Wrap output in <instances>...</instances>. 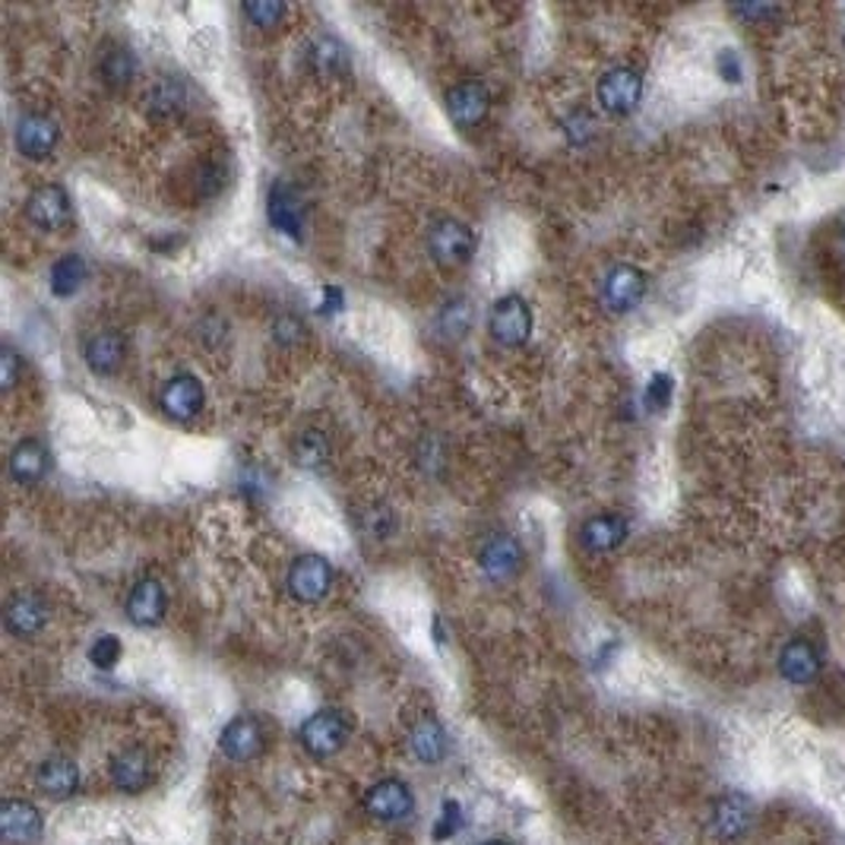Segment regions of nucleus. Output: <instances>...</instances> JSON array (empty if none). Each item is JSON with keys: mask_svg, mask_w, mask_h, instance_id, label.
Here are the masks:
<instances>
[{"mask_svg": "<svg viewBox=\"0 0 845 845\" xmlns=\"http://www.w3.org/2000/svg\"><path fill=\"white\" fill-rule=\"evenodd\" d=\"M731 13L748 20V23L766 25L773 23L776 17H782V7H776V3H741V7H731Z\"/></svg>", "mask_w": 845, "mask_h": 845, "instance_id": "nucleus-37", "label": "nucleus"}, {"mask_svg": "<svg viewBox=\"0 0 845 845\" xmlns=\"http://www.w3.org/2000/svg\"><path fill=\"white\" fill-rule=\"evenodd\" d=\"M168 612V593L156 576H143L127 595V617L137 627H156Z\"/></svg>", "mask_w": 845, "mask_h": 845, "instance_id": "nucleus-18", "label": "nucleus"}, {"mask_svg": "<svg viewBox=\"0 0 845 845\" xmlns=\"http://www.w3.org/2000/svg\"><path fill=\"white\" fill-rule=\"evenodd\" d=\"M108 776H112V785H115L117 792L137 795L153 779V760H149V754L143 748H124V751H117L112 757Z\"/></svg>", "mask_w": 845, "mask_h": 845, "instance_id": "nucleus-19", "label": "nucleus"}, {"mask_svg": "<svg viewBox=\"0 0 845 845\" xmlns=\"http://www.w3.org/2000/svg\"><path fill=\"white\" fill-rule=\"evenodd\" d=\"M121 653H124V649H121V640L112 637V634H102V637L90 646V663L95 665V668H102V671H108V668H115V665L121 663Z\"/></svg>", "mask_w": 845, "mask_h": 845, "instance_id": "nucleus-35", "label": "nucleus"}, {"mask_svg": "<svg viewBox=\"0 0 845 845\" xmlns=\"http://www.w3.org/2000/svg\"><path fill=\"white\" fill-rule=\"evenodd\" d=\"M751 823H754V801L741 795V792H726L722 799H716L712 811H709L712 836H719L726 843L744 836L751 830Z\"/></svg>", "mask_w": 845, "mask_h": 845, "instance_id": "nucleus-11", "label": "nucleus"}, {"mask_svg": "<svg viewBox=\"0 0 845 845\" xmlns=\"http://www.w3.org/2000/svg\"><path fill=\"white\" fill-rule=\"evenodd\" d=\"M289 450H292V459H295L301 469H321V466H326L333 447H330V437L323 435L321 428H301L292 437Z\"/></svg>", "mask_w": 845, "mask_h": 845, "instance_id": "nucleus-28", "label": "nucleus"}, {"mask_svg": "<svg viewBox=\"0 0 845 845\" xmlns=\"http://www.w3.org/2000/svg\"><path fill=\"white\" fill-rule=\"evenodd\" d=\"M35 785L45 792L48 799L64 801L80 789V770H76V763L70 757H48V760H42L39 773H35Z\"/></svg>", "mask_w": 845, "mask_h": 845, "instance_id": "nucleus-25", "label": "nucleus"}, {"mask_svg": "<svg viewBox=\"0 0 845 845\" xmlns=\"http://www.w3.org/2000/svg\"><path fill=\"white\" fill-rule=\"evenodd\" d=\"M716 70H719V76H722L726 83H741V76H744L741 58H738L731 48H722V51L716 54Z\"/></svg>", "mask_w": 845, "mask_h": 845, "instance_id": "nucleus-41", "label": "nucleus"}, {"mask_svg": "<svg viewBox=\"0 0 845 845\" xmlns=\"http://www.w3.org/2000/svg\"><path fill=\"white\" fill-rule=\"evenodd\" d=\"M0 836L10 845H32L42 836V811L25 799H7L0 804Z\"/></svg>", "mask_w": 845, "mask_h": 845, "instance_id": "nucleus-15", "label": "nucleus"}, {"mask_svg": "<svg viewBox=\"0 0 845 845\" xmlns=\"http://www.w3.org/2000/svg\"><path fill=\"white\" fill-rule=\"evenodd\" d=\"M630 535V523L620 513H593L586 523L580 525V549L586 554H612Z\"/></svg>", "mask_w": 845, "mask_h": 845, "instance_id": "nucleus-16", "label": "nucleus"}, {"mask_svg": "<svg viewBox=\"0 0 845 845\" xmlns=\"http://www.w3.org/2000/svg\"><path fill=\"white\" fill-rule=\"evenodd\" d=\"M646 285H649V279H646L640 267L615 263V267H608V273L598 279V304L608 314H627L643 301Z\"/></svg>", "mask_w": 845, "mask_h": 845, "instance_id": "nucleus-3", "label": "nucleus"}, {"mask_svg": "<svg viewBox=\"0 0 845 845\" xmlns=\"http://www.w3.org/2000/svg\"><path fill=\"white\" fill-rule=\"evenodd\" d=\"M532 311L520 295H501L488 311V333L503 348H520L532 336Z\"/></svg>", "mask_w": 845, "mask_h": 845, "instance_id": "nucleus-4", "label": "nucleus"}, {"mask_svg": "<svg viewBox=\"0 0 845 845\" xmlns=\"http://www.w3.org/2000/svg\"><path fill=\"white\" fill-rule=\"evenodd\" d=\"M393 510H389L387 503H371L365 507V513H362V529H365L371 539H387L389 532H393Z\"/></svg>", "mask_w": 845, "mask_h": 845, "instance_id": "nucleus-33", "label": "nucleus"}, {"mask_svg": "<svg viewBox=\"0 0 845 845\" xmlns=\"http://www.w3.org/2000/svg\"><path fill=\"white\" fill-rule=\"evenodd\" d=\"M124 355H127V343L115 330H98L83 343V362L98 377L115 374L117 367L124 365Z\"/></svg>", "mask_w": 845, "mask_h": 845, "instance_id": "nucleus-23", "label": "nucleus"}, {"mask_svg": "<svg viewBox=\"0 0 845 845\" xmlns=\"http://www.w3.org/2000/svg\"><path fill=\"white\" fill-rule=\"evenodd\" d=\"M263 744H267V734H263V726L253 719V716H238L231 719L229 726L219 734V751L234 760V763H248L253 757L263 754Z\"/></svg>", "mask_w": 845, "mask_h": 845, "instance_id": "nucleus-17", "label": "nucleus"}, {"mask_svg": "<svg viewBox=\"0 0 845 845\" xmlns=\"http://www.w3.org/2000/svg\"><path fill=\"white\" fill-rule=\"evenodd\" d=\"M462 826V807H459L457 801H447L444 804V814H440V821L435 826V839H450V836H457V830Z\"/></svg>", "mask_w": 845, "mask_h": 845, "instance_id": "nucleus-40", "label": "nucleus"}, {"mask_svg": "<svg viewBox=\"0 0 845 845\" xmlns=\"http://www.w3.org/2000/svg\"><path fill=\"white\" fill-rule=\"evenodd\" d=\"M564 134H567L571 143H576V146H580V143H586V139L595 134L593 115H590L586 108H576L573 115L564 117Z\"/></svg>", "mask_w": 845, "mask_h": 845, "instance_id": "nucleus-38", "label": "nucleus"}, {"mask_svg": "<svg viewBox=\"0 0 845 845\" xmlns=\"http://www.w3.org/2000/svg\"><path fill=\"white\" fill-rule=\"evenodd\" d=\"M779 675L789 685H811L821 675V656H817L814 643H807L804 637L785 643L779 649Z\"/></svg>", "mask_w": 845, "mask_h": 845, "instance_id": "nucleus-22", "label": "nucleus"}, {"mask_svg": "<svg viewBox=\"0 0 845 845\" xmlns=\"http://www.w3.org/2000/svg\"><path fill=\"white\" fill-rule=\"evenodd\" d=\"M428 253L447 270L466 267L476 253V231L457 216H440L428 229Z\"/></svg>", "mask_w": 845, "mask_h": 845, "instance_id": "nucleus-1", "label": "nucleus"}, {"mask_svg": "<svg viewBox=\"0 0 845 845\" xmlns=\"http://www.w3.org/2000/svg\"><path fill=\"white\" fill-rule=\"evenodd\" d=\"M348 734H352V726L340 709H317L298 729V741L311 757L326 760V757H336L343 751Z\"/></svg>", "mask_w": 845, "mask_h": 845, "instance_id": "nucleus-2", "label": "nucleus"}, {"mask_svg": "<svg viewBox=\"0 0 845 845\" xmlns=\"http://www.w3.org/2000/svg\"><path fill=\"white\" fill-rule=\"evenodd\" d=\"M444 105H447V115L450 121L462 127V131H472L479 127L481 121L491 112V92L479 80H462L457 86H450L447 95H444Z\"/></svg>", "mask_w": 845, "mask_h": 845, "instance_id": "nucleus-8", "label": "nucleus"}, {"mask_svg": "<svg viewBox=\"0 0 845 845\" xmlns=\"http://www.w3.org/2000/svg\"><path fill=\"white\" fill-rule=\"evenodd\" d=\"M843 13H845V10H843ZM843 42H845V23H843Z\"/></svg>", "mask_w": 845, "mask_h": 845, "instance_id": "nucleus-44", "label": "nucleus"}, {"mask_svg": "<svg viewBox=\"0 0 845 845\" xmlns=\"http://www.w3.org/2000/svg\"><path fill=\"white\" fill-rule=\"evenodd\" d=\"M267 216L273 222L275 231L289 234V238H301V229H304V206H301V197L292 184L275 181L270 187V197H267Z\"/></svg>", "mask_w": 845, "mask_h": 845, "instance_id": "nucleus-21", "label": "nucleus"}, {"mask_svg": "<svg viewBox=\"0 0 845 845\" xmlns=\"http://www.w3.org/2000/svg\"><path fill=\"white\" fill-rule=\"evenodd\" d=\"M187 102H190V86H187L184 76H175V73L156 80L149 86V92H146V108H149V115L159 117V121L181 115L184 108H187Z\"/></svg>", "mask_w": 845, "mask_h": 845, "instance_id": "nucleus-24", "label": "nucleus"}, {"mask_svg": "<svg viewBox=\"0 0 845 845\" xmlns=\"http://www.w3.org/2000/svg\"><path fill=\"white\" fill-rule=\"evenodd\" d=\"M86 260L80 257V253H64V257H58L54 260V267H51V275H48V282H51V292L58 298H70L76 295L80 289H83V282H86Z\"/></svg>", "mask_w": 845, "mask_h": 845, "instance_id": "nucleus-29", "label": "nucleus"}, {"mask_svg": "<svg viewBox=\"0 0 845 845\" xmlns=\"http://www.w3.org/2000/svg\"><path fill=\"white\" fill-rule=\"evenodd\" d=\"M48 466H51V457H48V447L39 437L17 440V447L10 450V459H7L10 479L17 484H39L48 476Z\"/></svg>", "mask_w": 845, "mask_h": 845, "instance_id": "nucleus-20", "label": "nucleus"}, {"mask_svg": "<svg viewBox=\"0 0 845 845\" xmlns=\"http://www.w3.org/2000/svg\"><path fill=\"white\" fill-rule=\"evenodd\" d=\"M671 389H675V380H671V374H653L649 377V384L643 389V403H646V409L649 411H663L668 403H671Z\"/></svg>", "mask_w": 845, "mask_h": 845, "instance_id": "nucleus-34", "label": "nucleus"}, {"mask_svg": "<svg viewBox=\"0 0 845 845\" xmlns=\"http://www.w3.org/2000/svg\"><path fill=\"white\" fill-rule=\"evenodd\" d=\"M285 586L301 605H317L333 590V567L321 554H298L285 573Z\"/></svg>", "mask_w": 845, "mask_h": 845, "instance_id": "nucleus-6", "label": "nucleus"}, {"mask_svg": "<svg viewBox=\"0 0 845 845\" xmlns=\"http://www.w3.org/2000/svg\"><path fill=\"white\" fill-rule=\"evenodd\" d=\"M307 61L321 76H340L348 70V48L336 35H317L307 48Z\"/></svg>", "mask_w": 845, "mask_h": 845, "instance_id": "nucleus-27", "label": "nucleus"}, {"mask_svg": "<svg viewBox=\"0 0 845 845\" xmlns=\"http://www.w3.org/2000/svg\"><path fill=\"white\" fill-rule=\"evenodd\" d=\"M437 326H440L444 336L462 340L466 330L472 326V304H469L466 298H450V301L440 307V314H437Z\"/></svg>", "mask_w": 845, "mask_h": 845, "instance_id": "nucleus-31", "label": "nucleus"}, {"mask_svg": "<svg viewBox=\"0 0 845 845\" xmlns=\"http://www.w3.org/2000/svg\"><path fill=\"white\" fill-rule=\"evenodd\" d=\"M843 238H845V229H843Z\"/></svg>", "mask_w": 845, "mask_h": 845, "instance_id": "nucleus-45", "label": "nucleus"}, {"mask_svg": "<svg viewBox=\"0 0 845 845\" xmlns=\"http://www.w3.org/2000/svg\"><path fill=\"white\" fill-rule=\"evenodd\" d=\"M244 20L257 29H275V25L285 20V3H275V0H248L241 7Z\"/></svg>", "mask_w": 845, "mask_h": 845, "instance_id": "nucleus-32", "label": "nucleus"}, {"mask_svg": "<svg viewBox=\"0 0 845 845\" xmlns=\"http://www.w3.org/2000/svg\"><path fill=\"white\" fill-rule=\"evenodd\" d=\"M365 811L384 823L409 821L415 811V795L403 779H380L365 792Z\"/></svg>", "mask_w": 845, "mask_h": 845, "instance_id": "nucleus-10", "label": "nucleus"}, {"mask_svg": "<svg viewBox=\"0 0 845 845\" xmlns=\"http://www.w3.org/2000/svg\"><path fill=\"white\" fill-rule=\"evenodd\" d=\"M595 95H598V105L608 112V115H630L637 112L643 98V76L640 70L630 67V64H617V67L605 70L595 83Z\"/></svg>", "mask_w": 845, "mask_h": 845, "instance_id": "nucleus-5", "label": "nucleus"}, {"mask_svg": "<svg viewBox=\"0 0 845 845\" xmlns=\"http://www.w3.org/2000/svg\"><path fill=\"white\" fill-rule=\"evenodd\" d=\"M58 139H61V127L45 112H23L13 127V143L25 159H48L58 149Z\"/></svg>", "mask_w": 845, "mask_h": 845, "instance_id": "nucleus-9", "label": "nucleus"}, {"mask_svg": "<svg viewBox=\"0 0 845 845\" xmlns=\"http://www.w3.org/2000/svg\"><path fill=\"white\" fill-rule=\"evenodd\" d=\"M98 73H102V80H105L112 90H124V86L134 80V73H137V58H134V51L127 45H108L102 51V58H98Z\"/></svg>", "mask_w": 845, "mask_h": 845, "instance_id": "nucleus-30", "label": "nucleus"}, {"mask_svg": "<svg viewBox=\"0 0 845 845\" xmlns=\"http://www.w3.org/2000/svg\"><path fill=\"white\" fill-rule=\"evenodd\" d=\"M440 450H437V437L435 435H428L425 437V444L418 447V462L428 469V472H435V462H440Z\"/></svg>", "mask_w": 845, "mask_h": 845, "instance_id": "nucleus-42", "label": "nucleus"}, {"mask_svg": "<svg viewBox=\"0 0 845 845\" xmlns=\"http://www.w3.org/2000/svg\"><path fill=\"white\" fill-rule=\"evenodd\" d=\"M484 845H510V843H503V839H491V843H484Z\"/></svg>", "mask_w": 845, "mask_h": 845, "instance_id": "nucleus-43", "label": "nucleus"}, {"mask_svg": "<svg viewBox=\"0 0 845 845\" xmlns=\"http://www.w3.org/2000/svg\"><path fill=\"white\" fill-rule=\"evenodd\" d=\"M523 545H520L513 535L498 532V535H491V539L481 545L479 567L491 583H507V580H513L517 573L523 571Z\"/></svg>", "mask_w": 845, "mask_h": 845, "instance_id": "nucleus-12", "label": "nucleus"}, {"mask_svg": "<svg viewBox=\"0 0 845 845\" xmlns=\"http://www.w3.org/2000/svg\"><path fill=\"white\" fill-rule=\"evenodd\" d=\"M304 336H307V330H304V323L298 321L295 314H282V317H275L273 321L275 345H282V348H295V345L304 343Z\"/></svg>", "mask_w": 845, "mask_h": 845, "instance_id": "nucleus-36", "label": "nucleus"}, {"mask_svg": "<svg viewBox=\"0 0 845 845\" xmlns=\"http://www.w3.org/2000/svg\"><path fill=\"white\" fill-rule=\"evenodd\" d=\"M25 219L42 231H58L70 219V194L61 184H42L25 197Z\"/></svg>", "mask_w": 845, "mask_h": 845, "instance_id": "nucleus-14", "label": "nucleus"}, {"mask_svg": "<svg viewBox=\"0 0 845 845\" xmlns=\"http://www.w3.org/2000/svg\"><path fill=\"white\" fill-rule=\"evenodd\" d=\"M20 352L13 348V345H3V352H0V387L3 389H13L17 387V380H20Z\"/></svg>", "mask_w": 845, "mask_h": 845, "instance_id": "nucleus-39", "label": "nucleus"}, {"mask_svg": "<svg viewBox=\"0 0 845 845\" xmlns=\"http://www.w3.org/2000/svg\"><path fill=\"white\" fill-rule=\"evenodd\" d=\"M409 748L421 763H440L447 757V751H450V738H447V731H444V726L437 722L435 716H425V719H418L411 726Z\"/></svg>", "mask_w": 845, "mask_h": 845, "instance_id": "nucleus-26", "label": "nucleus"}, {"mask_svg": "<svg viewBox=\"0 0 845 845\" xmlns=\"http://www.w3.org/2000/svg\"><path fill=\"white\" fill-rule=\"evenodd\" d=\"M51 620V605L42 593L20 590L7 598L3 605V627L7 634H13L17 640H32L39 637Z\"/></svg>", "mask_w": 845, "mask_h": 845, "instance_id": "nucleus-7", "label": "nucleus"}, {"mask_svg": "<svg viewBox=\"0 0 845 845\" xmlns=\"http://www.w3.org/2000/svg\"><path fill=\"white\" fill-rule=\"evenodd\" d=\"M206 403V389L204 384L194 377V374H175V377H168L159 389V406L165 415H171V418H178V421H190V418H197L200 409H204Z\"/></svg>", "mask_w": 845, "mask_h": 845, "instance_id": "nucleus-13", "label": "nucleus"}]
</instances>
